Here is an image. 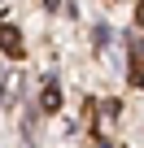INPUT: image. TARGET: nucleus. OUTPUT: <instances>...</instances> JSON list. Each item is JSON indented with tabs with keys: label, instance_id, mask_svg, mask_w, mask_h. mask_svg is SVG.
I'll return each instance as SVG.
<instances>
[{
	"label": "nucleus",
	"instance_id": "obj_1",
	"mask_svg": "<svg viewBox=\"0 0 144 148\" xmlns=\"http://www.w3.org/2000/svg\"><path fill=\"white\" fill-rule=\"evenodd\" d=\"M0 44H5V52H9V57H22V35H18L13 26L0 31Z\"/></svg>",
	"mask_w": 144,
	"mask_h": 148
},
{
	"label": "nucleus",
	"instance_id": "obj_2",
	"mask_svg": "<svg viewBox=\"0 0 144 148\" xmlns=\"http://www.w3.org/2000/svg\"><path fill=\"white\" fill-rule=\"evenodd\" d=\"M57 105H61V92H57V83H48V87H44V109L52 113Z\"/></svg>",
	"mask_w": 144,
	"mask_h": 148
},
{
	"label": "nucleus",
	"instance_id": "obj_3",
	"mask_svg": "<svg viewBox=\"0 0 144 148\" xmlns=\"http://www.w3.org/2000/svg\"><path fill=\"white\" fill-rule=\"evenodd\" d=\"M140 26H144V9H140Z\"/></svg>",
	"mask_w": 144,
	"mask_h": 148
}]
</instances>
